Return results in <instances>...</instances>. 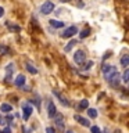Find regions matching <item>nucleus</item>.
<instances>
[{
    "label": "nucleus",
    "instance_id": "f257e3e1",
    "mask_svg": "<svg viewBox=\"0 0 129 133\" xmlns=\"http://www.w3.org/2000/svg\"><path fill=\"white\" fill-rule=\"evenodd\" d=\"M101 71H103L104 79H106L108 83L112 81V78L115 76V74H117V72H118L114 65H108V64H104V65H103V68H101Z\"/></svg>",
    "mask_w": 129,
    "mask_h": 133
},
{
    "label": "nucleus",
    "instance_id": "f03ea898",
    "mask_svg": "<svg viewBox=\"0 0 129 133\" xmlns=\"http://www.w3.org/2000/svg\"><path fill=\"white\" fill-rule=\"evenodd\" d=\"M76 33H78V28L75 26V25H71V26L65 28L64 31H62V33H60V36L62 39H68V37H72L74 35H76Z\"/></svg>",
    "mask_w": 129,
    "mask_h": 133
},
{
    "label": "nucleus",
    "instance_id": "7ed1b4c3",
    "mask_svg": "<svg viewBox=\"0 0 129 133\" xmlns=\"http://www.w3.org/2000/svg\"><path fill=\"white\" fill-rule=\"evenodd\" d=\"M74 61L76 62L78 65H82L86 62V53L83 51V50H76V51L74 53Z\"/></svg>",
    "mask_w": 129,
    "mask_h": 133
},
{
    "label": "nucleus",
    "instance_id": "20e7f679",
    "mask_svg": "<svg viewBox=\"0 0 129 133\" xmlns=\"http://www.w3.org/2000/svg\"><path fill=\"white\" fill-rule=\"evenodd\" d=\"M53 10H54V4H53L51 2H44V3L40 6V12H42L43 15L50 14Z\"/></svg>",
    "mask_w": 129,
    "mask_h": 133
},
{
    "label": "nucleus",
    "instance_id": "39448f33",
    "mask_svg": "<svg viewBox=\"0 0 129 133\" xmlns=\"http://www.w3.org/2000/svg\"><path fill=\"white\" fill-rule=\"evenodd\" d=\"M22 111H24V119H25V121H28V119H29V116H31V115H32V112H33V107L31 105V104H29V101L22 104Z\"/></svg>",
    "mask_w": 129,
    "mask_h": 133
},
{
    "label": "nucleus",
    "instance_id": "423d86ee",
    "mask_svg": "<svg viewBox=\"0 0 129 133\" xmlns=\"http://www.w3.org/2000/svg\"><path fill=\"white\" fill-rule=\"evenodd\" d=\"M54 125H56V128L60 132L64 130V116H62L61 114H57L56 116H54Z\"/></svg>",
    "mask_w": 129,
    "mask_h": 133
},
{
    "label": "nucleus",
    "instance_id": "0eeeda50",
    "mask_svg": "<svg viewBox=\"0 0 129 133\" xmlns=\"http://www.w3.org/2000/svg\"><path fill=\"white\" fill-rule=\"evenodd\" d=\"M47 115L49 118H54L57 115V108H56V104L53 103V100H50L47 103Z\"/></svg>",
    "mask_w": 129,
    "mask_h": 133
},
{
    "label": "nucleus",
    "instance_id": "6e6552de",
    "mask_svg": "<svg viewBox=\"0 0 129 133\" xmlns=\"http://www.w3.org/2000/svg\"><path fill=\"white\" fill-rule=\"evenodd\" d=\"M53 94H54V96H56V97L58 98V101H60V103H61L64 107H69V105H71L69 101L65 98V96H62V94H61L58 90H53Z\"/></svg>",
    "mask_w": 129,
    "mask_h": 133
},
{
    "label": "nucleus",
    "instance_id": "1a4fd4ad",
    "mask_svg": "<svg viewBox=\"0 0 129 133\" xmlns=\"http://www.w3.org/2000/svg\"><path fill=\"white\" fill-rule=\"evenodd\" d=\"M74 119L78 121L79 125H82V126H85V128H89L90 126V121L86 119V118H83V116H81V115H78V114L74 115Z\"/></svg>",
    "mask_w": 129,
    "mask_h": 133
},
{
    "label": "nucleus",
    "instance_id": "9d476101",
    "mask_svg": "<svg viewBox=\"0 0 129 133\" xmlns=\"http://www.w3.org/2000/svg\"><path fill=\"white\" fill-rule=\"evenodd\" d=\"M121 81H122V75H119V72H117L115 76L112 78V81L110 82V85L114 87V89H117V87L119 86V82H121Z\"/></svg>",
    "mask_w": 129,
    "mask_h": 133
},
{
    "label": "nucleus",
    "instance_id": "9b49d317",
    "mask_svg": "<svg viewBox=\"0 0 129 133\" xmlns=\"http://www.w3.org/2000/svg\"><path fill=\"white\" fill-rule=\"evenodd\" d=\"M25 81H27V78H25L24 75H18V76L15 78L14 83H15L17 87H24L25 86Z\"/></svg>",
    "mask_w": 129,
    "mask_h": 133
},
{
    "label": "nucleus",
    "instance_id": "f8f14e48",
    "mask_svg": "<svg viewBox=\"0 0 129 133\" xmlns=\"http://www.w3.org/2000/svg\"><path fill=\"white\" fill-rule=\"evenodd\" d=\"M0 111H2L3 114H10V112L12 111L11 104H8V103H2V104H0Z\"/></svg>",
    "mask_w": 129,
    "mask_h": 133
},
{
    "label": "nucleus",
    "instance_id": "ddd939ff",
    "mask_svg": "<svg viewBox=\"0 0 129 133\" xmlns=\"http://www.w3.org/2000/svg\"><path fill=\"white\" fill-rule=\"evenodd\" d=\"M49 24H50V26H53V28H56V29H60V28H64L65 26V24L62 22V21H57V19H50Z\"/></svg>",
    "mask_w": 129,
    "mask_h": 133
},
{
    "label": "nucleus",
    "instance_id": "4468645a",
    "mask_svg": "<svg viewBox=\"0 0 129 133\" xmlns=\"http://www.w3.org/2000/svg\"><path fill=\"white\" fill-rule=\"evenodd\" d=\"M6 26L10 29L11 32H20V29H21V28H20V25H12L10 21H7V22H6Z\"/></svg>",
    "mask_w": 129,
    "mask_h": 133
},
{
    "label": "nucleus",
    "instance_id": "2eb2a0df",
    "mask_svg": "<svg viewBox=\"0 0 129 133\" xmlns=\"http://www.w3.org/2000/svg\"><path fill=\"white\" fill-rule=\"evenodd\" d=\"M121 65L122 66H129V54H125V56L121 57Z\"/></svg>",
    "mask_w": 129,
    "mask_h": 133
},
{
    "label": "nucleus",
    "instance_id": "dca6fc26",
    "mask_svg": "<svg viewBox=\"0 0 129 133\" xmlns=\"http://www.w3.org/2000/svg\"><path fill=\"white\" fill-rule=\"evenodd\" d=\"M25 68H27V71L29 74H32V75H36L37 74V69L33 66L32 64H29V62H27V65H25Z\"/></svg>",
    "mask_w": 129,
    "mask_h": 133
},
{
    "label": "nucleus",
    "instance_id": "f3484780",
    "mask_svg": "<svg viewBox=\"0 0 129 133\" xmlns=\"http://www.w3.org/2000/svg\"><path fill=\"white\" fill-rule=\"evenodd\" d=\"M89 108V100L83 98L81 100V103H79V110H87Z\"/></svg>",
    "mask_w": 129,
    "mask_h": 133
},
{
    "label": "nucleus",
    "instance_id": "a211bd4d",
    "mask_svg": "<svg viewBox=\"0 0 129 133\" xmlns=\"http://www.w3.org/2000/svg\"><path fill=\"white\" fill-rule=\"evenodd\" d=\"M87 115L90 116V118H97V115H99V112H97V110L96 108H87Z\"/></svg>",
    "mask_w": 129,
    "mask_h": 133
},
{
    "label": "nucleus",
    "instance_id": "6ab92c4d",
    "mask_svg": "<svg viewBox=\"0 0 129 133\" xmlns=\"http://www.w3.org/2000/svg\"><path fill=\"white\" fill-rule=\"evenodd\" d=\"M90 28H86V29H82L81 31V33H79V37H81V39H85V37H87L90 35Z\"/></svg>",
    "mask_w": 129,
    "mask_h": 133
},
{
    "label": "nucleus",
    "instance_id": "aec40b11",
    "mask_svg": "<svg viewBox=\"0 0 129 133\" xmlns=\"http://www.w3.org/2000/svg\"><path fill=\"white\" fill-rule=\"evenodd\" d=\"M14 69H15L14 64H12V62H10V64L6 66V75H12V74H14Z\"/></svg>",
    "mask_w": 129,
    "mask_h": 133
},
{
    "label": "nucleus",
    "instance_id": "412c9836",
    "mask_svg": "<svg viewBox=\"0 0 129 133\" xmlns=\"http://www.w3.org/2000/svg\"><path fill=\"white\" fill-rule=\"evenodd\" d=\"M75 44H76V40H75V39H72L71 42H68V44H67L65 47H64V51H67V53H68V51H71V49H72Z\"/></svg>",
    "mask_w": 129,
    "mask_h": 133
},
{
    "label": "nucleus",
    "instance_id": "4be33fe9",
    "mask_svg": "<svg viewBox=\"0 0 129 133\" xmlns=\"http://www.w3.org/2000/svg\"><path fill=\"white\" fill-rule=\"evenodd\" d=\"M82 65H83V66H82L83 71H89L92 66H93V61H86L85 64H82Z\"/></svg>",
    "mask_w": 129,
    "mask_h": 133
},
{
    "label": "nucleus",
    "instance_id": "5701e85b",
    "mask_svg": "<svg viewBox=\"0 0 129 133\" xmlns=\"http://www.w3.org/2000/svg\"><path fill=\"white\" fill-rule=\"evenodd\" d=\"M122 82L129 83V69H128V68L125 69V72L122 74Z\"/></svg>",
    "mask_w": 129,
    "mask_h": 133
},
{
    "label": "nucleus",
    "instance_id": "b1692460",
    "mask_svg": "<svg viewBox=\"0 0 129 133\" xmlns=\"http://www.w3.org/2000/svg\"><path fill=\"white\" fill-rule=\"evenodd\" d=\"M90 132L92 133H101L100 128H97V126H90Z\"/></svg>",
    "mask_w": 129,
    "mask_h": 133
},
{
    "label": "nucleus",
    "instance_id": "393cba45",
    "mask_svg": "<svg viewBox=\"0 0 129 133\" xmlns=\"http://www.w3.org/2000/svg\"><path fill=\"white\" fill-rule=\"evenodd\" d=\"M46 133H56V129L51 128V126H47L46 128Z\"/></svg>",
    "mask_w": 129,
    "mask_h": 133
},
{
    "label": "nucleus",
    "instance_id": "a878e982",
    "mask_svg": "<svg viewBox=\"0 0 129 133\" xmlns=\"http://www.w3.org/2000/svg\"><path fill=\"white\" fill-rule=\"evenodd\" d=\"M6 51H7V47L3 44H0V53H6Z\"/></svg>",
    "mask_w": 129,
    "mask_h": 133
},
{
    "label": "nucleus",
    "instance_id": "bb28decb",
    "mask_svg": "<svg viewBox=\"0 0 129 133\" xmlns=\"http://www.w3.org/2000/svg\"><path fill=\"white\" fill-rule=\"evenodd\" d=\"M2 133H11V129H10V128H6Z\"/></svg>",
    "mask_w": 129,
    "mask_h": 133
},
{
    "label": "nucleus",
    "instance_id": "cd10ccee",
    "mask_svg": "<svg viewBox=\"0 0 129 133\" xmlns=\"http://www.w3.org/2000/svg\"><path fill=\"white\" fill-rule=\"evenodd\" d=\"M4 123H6V119H3L2 115H0V125H4Z\"/></svg>",
    "mask_w": 129,
    "mask_h": 133
},
{
    "label": "nucleus",
    "instance_id": "c85d7f7f",
    "mask_svg": "<svg viewBox=\"0 0 129 133\" xmlns=\"http://www.w3.org/2000/svg\"><path fill=\"white\" fill-rule=\"evenodd\" d=\"M3 14H4V8H3V7H0V18L3 17Z\"/></svg>",
    "mask_w": 129,
    "mask_h": 133
},
{
    "label": "nucleus",
    "instance_id": "c756f323",
    "mask_svg": "<svg viewBox=\"0 0 129 133\" xmlns=\"http://www.w3.org/2000/svg\"><path fill=\"white\" fill-rule=\"evenodd\" d=\"M61 3H68V2H71V0H60Z\"/></svg>",
    "mask_w": 129,
    "mask_h": 133
},
{
    "label": "nucleus",
    "instance_id": "7c9ffc66",
    "mask_svg": "<svg viewBox=\"0 0 129 133\" xmlns=\"http://www.w3.org/2000/svg\"><path fill=\"white\" fill-rule=\"evenodd\" d=\"M65 133H75V132H74V130H67Z\"/></svg>",
    "mask_w": 129,
    "mask_h": 133
},
{
    "label": "nucleus",
    "instance_id": "2f4dec72",
    "mask_svg": "<svg viewBox=\"0 0 129 133\" xmlns=\"http://www.w3.org/2000/svg\"><path fill=\"white\" fill-rule=\"evenodd\" d=\"M115 133H122V132H121V130H115Z\"/></svg>",
    "mask_w": 129,
    "mask_h": 133
},
{
    "label": "nucleus",
    "instance_id": "473e14b6",
    "mask_svg": "<svg viewBox=\"0 0 129 133\" xmlns=\"http://www.w3.org/2000/svg\"><path fill=\"white\" fill-rule=\"evenodd\" d=\"M0 133H2V132H0Z\"/></svg>",
    "mask_w": 129,
    "mask_h": 133
}]
</instances>
